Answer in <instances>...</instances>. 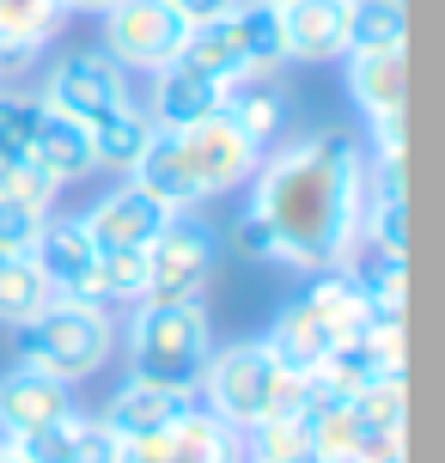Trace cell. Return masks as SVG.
Listing matches in <instances>:
<instances>
[{"label": "cell", "mask_w": 445, "mask_h": 463, "mask_svg": "<svg viewBox=\"0 0 445 463\" xmlns=\"http://www.w3.org/2000/svg\"><path fill=\"white\" fill-rule=\"evenodd\" d=\"M366 208V153L348 128H317L262 153L251 177V213L275 238V262L287 269H354Z\"/></svg>", "instance_id": "1"}, {"label": "cell", "mask_w": 445, "mask_h": 463, "mask_svg": "<svg viewBox=\"0 0 445 463\" xmlns=\"http://www.w3.org/2000/svg\"><path fill=\"white\" fill-rule=\"evenodd\" d=\"M208 354H213V335H208V311H202V299H177V305L141 299L135 324H128V366H135L141 384L195 396Z\"/></svg>", "instance_id": "2"}, {"label": "cell", "mask_w": 445, "mask_h": 463, "mask_svg": "<svg viewBox=\"0 0 445 463\" xmlns=\"http://www.w3.org/2000/svg\"><path fill=\"white\" fill-rule=\"evenodd\" d=\"M13 342H19V366H37L49 378H62V384H80V378H92L110 360L117 329L104 317V305L55 299L49 311H37L31 324L13 329Z\"/></svg>", "instance_id": "3"}, {"label": "cell", "mask_w": 445, "mask_h": 463, "mask_svg": "<svg viewBox=\"0 0 445 463\" xmlns=\"http://www.w3.org/2000/svg\"><path fill=\"white\" fill-rule=\"evenodd\" d=\"M275 378H281V366H275V354L262 342H232L220 347V354H208V366H202V402H208V415H220L226 427H251V420L269 415V402H275Z\"/></svg>", "instance_id": "4"}, {"label": "cell", "mask_w": 445, "mask_h": 463, "mask_svg": "<svg viewBox=\"0 0 445 463\" xmlns=\"http://www.w3.org/2000/svg\"><path fill=\"white\" fill-rule=\"evenodd\" d=\"M213 256H220V238H213L208 220H195V208L171 213L159 226V238L147 244V299L153 305L202 299V287L213 275Z\"/></svg>", "instance_id": "5"}, {"label": "cell", "mask_w": 445, "mask_h": 463, "mask_svg": "<svg viewBox=\"0 0 445 463\" xmlns=\"http://www.w3.org/2000/svg\"><path fill=\"white\" fill-rule=\"evenodd\" d=\"M98 19H104V55L117 68H135V73H165L189 37L184 13L171 0H117Z\"/></svg>", "instance_id": "6"}, {"label": "cell", "mask_w": 445, "mask_h": 463, "mask_svg": "<svg viewBox=\"0 0 445 463\" xmlns=\"http://www.w3.org/2000/svg\"><path fill=\"white\" fill-rule=\"evenodd\" d=\"M177 135V153H184L189 177H195V189H202V202L208 195H226V189L251 184L262 165V146L244 128H238L226 110H208L202 122H189V128H171Z\"/></svg>", "instance_id": "7"}, {"label": "cell", "mask_w": 445, "mask_h": 463, "mask_svg": "<svg viewBox=\"0 0 445 463\" xmlns=\"http://www.w3.org/2000/svg\"><path fill=\"white\" fill-rule=\"evenodd\" d=\"M37 104L92 128L98 116L135 104V98H128V68H117L104 49H80V55H68V61H55V73H49V86H43Z\"/></svg>", "instance_id": "8"}, {"label": "cell", "mask_w": 445, "mask_h": 463, "mask_svg": "<svg viewBox=\"0 0 445 463\" xmlns=\"http://www.w3.org/2000/svg\"><path fill=\"white\" fill-rule=\"evenodd\" d=\"M37 269L49 275L55 299L73 305H110L104 299V280H98V244L86 238L80 220H43V238H37Z\"/></svg>", "instance_id": "9"}, {"label": "cell", "mask_w": 445, "mask_h": 463, "mask_svg": "<svg viewBox=\"0 0 445 463\" xmlns=\"http://www.w3.org/2000/svg\"><path fill=\"white\" fill-rule=\"evenodd\" d=\"M165 220H171V213H165L147 189L122 184V189H110V195H104L80 226H86V238H92L98 250H147V244L159 238Z\"/></svg>", "instance_id": "10"}, {"label": "cell", "mask_w": 445, "mask_h": 463, "mask_svg": "<svg viewBox=\"0 0 445 463\" xmlns=\"http://www.w3.org/2000/svg\"><path fill=\"white\" fill-rule=\"evenodd\" d=\"M62 415H73V396L62 378H49L37 366H13L0 378V439L37 433V427H49Z\"/></svg>", "instance_id": "11"}, {"label": "cell", "mask_w": 445, "mask_h": 463, "mask_svg": "<svg viewBox=\"0 0 445 463\" xmlns=\"http://www.w3.org/2000/svg\"><path fill=\"white\" fill-rule=\"evenodd\" d=\"M31 165H37L55 189L92 177V171H98V159H92V128H86V122H73V116H62V110H43V104H37Z\"/></svg>", "instance_id": "12"}, {"label": "cell", "mask_w": 445, "mask_h": 463, "mask_svg": "<svg viewBox=\"0 0 445 463\" xmlns=\"http://www.w3.org/2000/svg\"><path fill=\"white\" fill-rule=\"evenodd\" d=\"M287 61H342L348 55V0H287Z\"/></svg>", "instance_id": "13"}, {"label": "cell", "mask_w": 445, "mask_h": 463, "mask_svg": "<svg viewBox=\"0 0 445 463\" xmlns=\"http://www.w3.org/2000/svg\"><path fill=\"white\" fill-rule=\"evenodd\" d=\"M348 92H354V104L366 110V122L402 116V92H409V55H402V43L348 49Z\"/></svg>", "instance_id": "14"}, {"label": "cell", "mask_w": 445, "mask_h": 463, "mask_svg": "<svg viewBox=\"0 0 445 463\" xmlns=\"http://www.w3.org/2000/svg\"><path fill=\"white\" fill-rule=\"evenodd\" d=\"M189 409V396H177V391H159V384H141V378H128L117 396H110V409H104V427L117 433L122 445H153V439H165V427Z\"/></svg>", "instance_id": "15"}, {"label": "cell", "mask_w": 445, "mask_h": 463, "mask_svg": "<svg viewBox=\"0 0 445 463\" xmlns=\"http://www.w3.org/2000/svg\"><path fill=\"white\" fill-rule=\"evenodd\" d=\"M220 110L232 116L244 135L269 146V140L281 135L287 122V86H281V68H257V73H238L220 86Z\"/></svg>", "instance_id": "16"}, {"label": "cell", "mask_w": 445, "mask_h": 463, "mask_svg": "<svg viewBox=\"0 0 445 463\" xmlns=\"http://www.w3.org/2000/svg\"><path fill=\"white\" fill-rule=\"evenodd\" d=\"M159 458L165 463H244V433L226 427L220 415H208L202 402H189L184 415L165 427Z\"/></svg>", "instance_id": "17"}, {"label": "cell", "mask_w": 445, "mask_h": 463, "mask_svg": "<svg viewBox=\"0 0 445 463\" xmlns=\"http://www.w3.org/2000/svg\"><path fill=\"white\" fill-rule=\"evenodd\" d=\"M128 184L147 189L165 213L202 208V189H195V177H189V165H184V153H177V135H171V128H153L147 153L135 159V171H128Z\"/></svg>", "instance_id": "18"}, {"label": "cell", "mask_w": 445, "mask_h": 463, "mask_svg": "<svg viewBox=\"0 0 445 463\" xmlns=\"http://www.w3.org/2000/svg\"><path fill=\"white\" fill-rule=\"evenodd\" d=\"M262 347L275 354V366H287V372H311V366H317V360L329 354V347H342V335H336V329H329L305 299H293L281 317L269 324Z\"/></svg>", "instance_id": "19"}, {"label": "cell", "mask_w": 445, "mask_h": 463, "mask_svg": "<svg viewBox=\"0 0 445 463\" xmlns=\"http://www.w3.org/2000/svg\"><path fill=\"white\" fill-rule=\"evenodd\" d=\"M226 31H232V43H238V61H244V73H257V68H287L281 6H269V0H238L232 13H226Z\"/></svg>", "instance_id": "20"}, {"label": "cell", "mask_w": 445, "mask_h": 463, "mask_svg": "<svg viewBox=\"0 0 445 463\" xmlns=\"http://www.w3.org/2000/svg\"><path fill=\"white\" fill-rule=\"evenodd\" d=\"M208 110H220V86L171 61L159 73V86H153V110L147 116H153V128H189V122H202Z\"/></svg>", "instance_id": "21"}, {"label": "cell", "mask_w": 445, "mask_h": 463, "mask_svg": "<svg viewBox=\"0 0 445 463\" xmlns=\"http://www.w3.org/2000/svg\"><path fill=\"white\" fill-rule=\"evenodd\" d=\"M147 140H153V116L141 104H122V110L98 116L92 122V159L98 171H135V159L147 153Z\"/></svg>", "instance_id": "22"}, {"label": "cell", "mask_w": 445, "mask_h": 463, "mask_svg": "<svg viewBox=\"0 0 445 463\" xmlns=\"http://www.w3.org/2000/svg\"><path fill=\"white\" fill-rule=\"evenodd\" d=\"M55 305V287H49V275L37 269V256H6L0 262V324L19 329L31 324L37 311H49Z\"/></svg>", "instance_id": "23"}, {"label": "cell", "mask_w": 445, "mask_h": 463, "mask_svg": "<svg viewBox=\"0 0 445 463\" xmlns=\"http://www.w3.org/2000/svg\"><path fill=\"white\" fill-rule=\"evenodd\" d=\"M299 299L311 305V311H317V317H324V324L336 329L342 342H348L354 329L366 324V299H360V287H354L348 269H317V275L305 280V293H299Z\"/></svg>", "instance_id": "24"}, {"label": "cell", "mask_w": 445, "mask_h": 463, "mask_svg": "<svg viewBox=\"0 0 445 463\" xmlns=\"http://www.w3.org/2000/svg\"><path fill=\"white\" fill-rule=\"evenodd\" d=\"M305 439H311V463H348L360 445V415L348 402H311L305 409Z\"/></svg>", "instance_id": "25"}, {"label": "cell", "mask_w": 445, "mask_h": 463, "mask_svg": "<svg viewBox=\"0 0 445 463\" xmlns=\"http://www.w3.org/2000/svg\"><path fill=\"white\" fill-rule=\"evenodd\" d=\"M311 439H305V415H262L244 427V463H305Z\"/></svg>", "instance_id": "26"}, {"label": "cell", "mask_w": 445, "mask_h": 463, "mask_svg": "<svg viewBox=\"0 0 445 463\" xmlns=\"http://www.w3.org/2000/svg\"><path fill=\"white\" fill-rule=\"evenodd\" d=\"M68 19L62 0H0V43L13 49H43Z\"/></svg>", "instance_id": "27"}, {"label": "cell", "mask_w": 445, "mask_h": 463, "mask_svg": "<svg viewBox=\"0 0 445 463\" xmlns=\"http://www.w3.org/2000/svg\"><path fill=\"white\" fill-rule=\"evenodd\" d=\"M409 31V0H348V49H391Z\"/></svg>", "instance_id": "28"}, {"label": "cell", "mask_w": 445, "mask_h": 463, "mask_svg": "<svg viewBox=\"0 0 445 463\" xmlns=\"http://www.w3.org/2000/svg\"><path fill=\"white\" fill-rule=\"evenodd\" d=\"M360 238L373 244V256H397L409 250V226H402V195H384V189H373L366 195V208H360Z\"/></svg>", "instance_id": "29"}, {"label": "cell", "mask_w": 445, "mask_h": 463, "mask_svg": "<svg viewBox=\"0 0 445 463\" xmlns=\"http://www.w3.org/2000/svg\"><path fill=\"white\" fill-rule=\"evenodd\" d=\"M348 275H354V287H360L366 311L402 317V305H409V275H402L397 256H373V262H360V269H348Z\"/></svg>", "instance_id": "30"}, {"label": "cell", "mask_w": 445, "mask_h": 463, "mask_svg": "<svg viewBox=\"0 0 445 463\" xmlns=\"http://www.w3.org/2000/svg\"><path fill=\"white\" fill-rule=\"evenodd\" d=\"M31 128H37V98H19L0 86V171L31 165Z\"/></svg>", "instance_id": "31"}, {"label": "cell", "mask_w": 445, "mask_h": 463, "mask_svg": "<svg viewBox=\"0 0 445 463\" xmlns=\"http://www.w3.org/2000/svg\"><path fill=\"white\" fill-rule=\"evenodd\" d=\"M98 280H104V299H147V250H98Z\"/></svg>", "instance_id": "32"}, {"label": "cell", "mask_w": 445, "mask_h": 463, "mask_svg": "<svg viewBox=\"0 0 445 463\" xmlns=\"http://www.w3.org/2000/svg\"><path fill=\"white\" fill-rule=\"evenodd\" d=\"M122 439L104 427L98 415H68V445H62V463H117Z\"/></svg>", "instance_id": "33"}, {"label": "cell", "mask_w": 445, "mask_h": 463, "mask_svg": "<svg viewBox=\"0 0 445 463\" xmlns=\"http://www.w3.org/2000/svg\"><path fill=\"white\" fill-rule=\"evenodd\" d=\"M43 220L49 213L24 208V202H13V195L0 189V256H31L37 238H43Z\"/></svg>", "instance_id": "34"}, {"label": "cell", "mask_w": 445, "mask_h": 463, "mask_svg": "<svg viewBox=\"0 0 445 463\" xmlns=\"http://www.w3.org/2000/svg\"><path fill=\"white\" fill-rule=\"evenodd\" d=\"M354 415L366 420V427H402V409H409V391H402V378H373L366 391L348 402Z\"/></svg>", "instance_id": "35"}, {"label": "cell", "mask_w": 445, "mask_h": 463, "mask_svg": "<svg viewBox=\"0 0 445 463\" xmlns=\"http://www.w3.org/2000/svg\"><path fill=\"white\" fill-rule=\"evenodd\" d=\"M0 189H6L13 202H24V208H37V213H55V195H62L37 165H6V171H0Z\"/></svg>", "instance_id": "36"}, {"label": "cell", "mask_w": 445, "mask_h": 463, "mask_svg": "<svg viewBox=\"0 0 445 463\" xmlns=\"http://www.w3.org/2000/svg\"><path fill=\"white\" fill-rule=\"evenodd\" d=\"M348 463H409L402 427H366V420H360V445H354Z\"/></svg>", "instance_id": "37"}, {"label": "cell", "mask_w": 445, "mask_h": 463, "mask_svg": "<svg viewBox=\"0 0 445 463\" xmlns=\"http://www.w3.org/2000/svg\"><path fill=\"white\" fill-rule=\"evenodd\" d=\"M232 244L244 256H262V262H275V238H269V226H262L257 213H238V226H232Z\"/></svg>", "instance_id": "38"}, {"label": "cell", "mask_w": 445, "mask_h": 463, "mask_svg": "<svg viewBox=\"0 0 445 463\" xmlns=\"http://www.w3.org/2000/svg\"><path fill=\"white\" fill-rule=\"evenodd\" d=\"M373 159H402V116H391V122H373Z\"/></svg>", "instance_id": "39"}, {"label": "cell", "mask_w": 445, "mask_h": 463, "mask_svg": "<svg viewBox=\"0 0 445 463\" xmlns=\"http://www.w3.org/2000/svg\"><path fill=\"white\" fill-rule=\"evenodd\" d=\"M177 13H184V24H208V19H220V13H232L238 0H171Z\"/></svg>", "instance_id": "40"}, {"label": "cell", "mask_w": 445, "mask_h": 463, "mask_svg": "<svg viewBox=\"0 0 445 463\" xmlns=\"http://www.w3.org/2000/svg\"><path fill=\"white\" fill-rule=\"evenodd\" d=\"M117 463H165V458H159V439H153V445H122Z\"/></svg>", "instance_id": "41"}, {"label": "cell", "mask_w": 445, "mask_h": 463, "mask_svg": "<svg viewBox=\"0 0 445 463\" xmlns=\"http://www.w3.org/2000/svg\"><path fill=\"white\" fill-rule=\"evenodd\" d=\"M62 6H68V13H110L117 0H62Z\"/></svg>", "instance_id": "42"}, {"label": "cell", "mask_w": 445, "mask_h": 463, "mask_svg": "<svg viewBox=\"0 0 445 463\" xmlns=\"http://www.w3.org/2000/svg\"><path fill=\"white\" fill-rule=\"evenodd\" d=\"M0 463H19V458H13V445H6V439H0Z\"/></svg>", "instance_id": "43"}, {"label": "cell", "mask_w": 445, "mask_h": 463, "mask_svg": "<svg viewBox=\"0 0 445 463\" xmlns=\"http://www.w3.org/2000/svg\"><path fill=\"white\" fill-rule=\"evenodd\" d=\"M269 6H287V0H269Z\"/></svg>", "instance_id": "44"}, {"label": "cell", "mask_w": 445, "mask_h": 463, "mask_svg": "<svg viewBox=\"0 0 445 463\" xmlns=\"http://www.w3.org/2000/svg\"><path fill=\"white\" fill-rule=\"evenodd\" d=\"M0 262H6V256H0Z\"/></svg>", "instance_id": "45"}, {"label": "cell", "mask_w": 445, "mask_h": 463, "mask_svg": "<svg viewBox=\"0 0 445 463\" xmlns=\"http://www.w3.org/2000/svg\"><path fill=\"white\" fill-rule=\"evenodd\" d=\"M305 463H311V458H305Z\"/></svg>", "instance_id": "46"}]
</instances>
